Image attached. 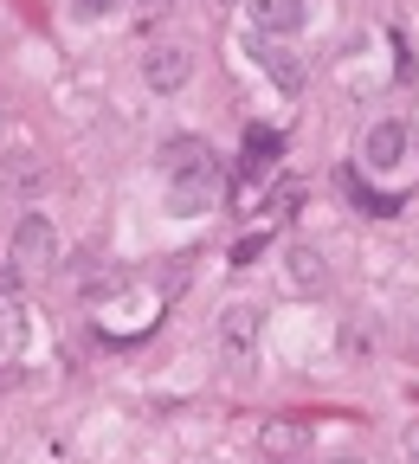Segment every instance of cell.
<instances>
[{"mask_svg":"<svg viewBox=\"0 0 419 464\" xmlns=\"http://www.w3.org/2000/svg\"><path fill=\"white\" fill-rule=\"evenodd\" d=\"M406 458L419 464V426H406Z\"/></svg>","mask_w":419,"mask_h":464,"instance_id":"obj_15","label":"cell"},{"mask_svg":"<svg viewBox=\"0 0 419 464\" xmlns=\"http://www.w3.org/2000/svg\"><path fill=\"white\" fill-rule=\"evenodd\" d=\"M258 65H265L284 91H304V65H297V52H290V45H258Z\"/></svg>","mask_w":419,"mask_h":464,"instance_id":"obj_9","label":"cell"},{"mask_svg":"<svg viewBox=\"0 0 419 464\" xmlns=\"http://www.w3.org/2000/svg\"><path fill=\"white\" fill-rule=\"evenodd\" d=\"M362 161H368L375 174L400 168V161H406V123H375V130L362 136Z\"/></svg>","mask_w":419,"mask_h":464,"instance_id":"obj_6","label":"cell"},{"mask_svg":"<svg viewBox=\"0 0 419 464\" xmlns=\"http://www.w3.org/2000/svg\"><path fill=\"white\" fill-rule=\"evenodd\" d=\"M116 7H130V0H72V14H78V20H110Z\"/></svg>","mask_w":419,"mask_h":464,"instance_id":"obj_13","label":"cell"},{"mask_svg":"<svg viewBox=\"0 0 419 464\" xmlns=\"http://www.w3.org/2000/svg\"><path fill=\"white\" fill-rule=\"evenodd\" d=\"M26 342H33V316H26V304H14V297H0V355H26Z\"/></svg>","mask_w":419,"mask_h":464,"instance_id":"obj_7","label":"cell"},{"mask_svg":"<svg viewBox=\"0 0 419 464\" xmlns=\"http://www.w3.org/2000/svg\"><path fill=\"white\" fill-rule=\"evenodd\" d=\"M258 335H265L258 304H226V310H219V355H226V368H252Z\"/></svg>","mask_w":419,"mask_h":464,"instance_id":"obj_3","label":"cell"},{"mask_svg":"<svg viewBox=\"0 0 419 464\" xmlns=\"http://www.w3.org/2000/svg\"><path fill=\"white\" fill-rule=\"evenodd\" d=\"M52 181V168L39 155H7V168H0V188H14V194H39Z\"/></svg>","mask_w":419,"mask_h":464,"instance_id":"obj_8","label":"cell"},{"mask_svg":"<svg viewBox=\"0 0 419 464\" xmlns=\"http://www.w3.org/2000/svg\"><path fill=\"white\" fill-rule=\"evenodd\" d=\"M142 78H149V91H181L188 78H194V52L188 45H155L149 58H142Z\"/></svg>","mask_w":419,"mask_h":464,"instance_id":"obj_5","label":"cell"},{"mask_svg":"<svg viewBox=\"0 0 419 464\" xmlns=\"http://www.w3.org/2000/svg\"><path fill=\"white\" fill-rule=\"evenodd\" d=\"M7 265H14V271H52V265H58V226H52L45 213H20V219H14Z\"/></svg>","mask_w":419,"mask_h":464,"instance_id":"obj_2","label":"cell"},{"mask_svg":"<svg viewBox=\"0 0 419 464\" xmlns=\"http://www.w3.org/2000/svg\"><path fill=\"white\" fill-rule=\"evenodd\" d=\"M278 149H284V142H278L271 130H252V136H246V161H239V168H246V174H265V168L278 161Z\"/></svg>","mask_w":419,"mask_h":464,"instance_id":"obj_11","label":"cell"},{"mask_svg":"<svg viewBox=\"0 0 419 464\" xmlns=\"http://www.w3.org/2000/svg\"><path fill=\"white\" fill-rule=\"evenodd\" d=\"M297 207H304V181H278V188L265 194V213H271V219H284V213H297Z\"/></svg>","mask_w":419,"mask_h":464,"instance_id":"obj_12","label":"cell"},{"mask_svg":"<svg viewBox=\"0 0 419 464\" xmlns=\"http://www.w3.org/2000/svg\"><path fill=\"white\" fill-rule=\"evenodd\" d=\"M14 277H20L14 265H0V290H14Z\"/></svg>","mask_w":419,"mask_h":464,"instance_id":"obj_16","label":"cell"},{"mask_svg":"<svg viewBox=\"0 0 419 464\" xmlns=\"http://www.w3.org/2000/svg\"><path fill=\"white\" fill-rule=\"evenodd\" d=\"M336 464H355V458H336Z\"/></svg>","mask_w":419,"mask_h":464,"instance_id":"obj_17","label":"cell"},{"mask_svg":"<svg viewBox=\"0 0 419 464\" xmlns=\"http://www.w3.org/2000/svg\"><path fill=\"white\" fill-rule=\"evenodd\" d=\"M155 168H161V194H168L174 213H207L226 188V161L213 155L207 136H168Z\"/></svg>","mask_w":419,"mask_h":464,"instance_id":"obj_1","label":"cell"},{"mask_svg":"<svg viewBox=\"0 0 419 464\" xmlns=\"http://www.w3.org/2000/svg\"><path fill=\"white\" fill-rule=\"evenodd\" d=\"M284 265H290L284 277H290L297 290H317V284H323V252H317V246H290Z\"/></svg>","mask_w":419,"mask_h":464,"instance_id":"obj_10","label":"cell"},{"mask_svg":"<svg viewBox=\"0 0 419 464\" xmlns=\"http://www.w3.org/2000/svg\"><path fill=\"white\" fill-rule=\"evenodd\" d=\"M304 26H310L304 0H252V33L258 39H297Z\"/></svg>","mask_w":419,"mask_h":464,"instance_id":"obj_4","label":"cell"},{"mask_svg":"<svg viewBox=\"0 0 419 464\" xmlns=\"http://www.w3.org/2000/svg\"><path fill=\"white\" fill-rule=\"evenodd\" d=\"M142 7V20H161V14H174V0H136Z\"/></svg>","mask_w":419,"mask_h":464,"instance_id":"obj_14","label":"cell"}]
</instances>
